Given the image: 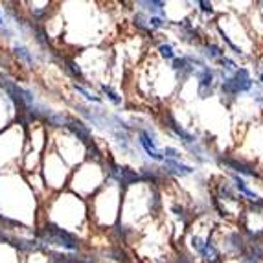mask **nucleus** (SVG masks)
Listing matches in <instances>:
<instances>
[{"label":"nucleus","mask_w":263,"mask_h":263,"mask_svg":"<svg viewBox=\"0 0 263 263\" xmlns=\"http://www.w3.org/2000/svg\"><path fill=\"white\" fill-rule=\"evenodd\" d=\"M254 83L256 81L250 76L249 68L247 66H239L232 76H228L223 81H219V90L228 100H236L239 94L250 92L254 88Z\"/></svg>","instance_id":"nucleus-1"},{"label":"nucleus","mask_w":263,"mask_h":263,"mask_svg":"<svg viewBox=\"0 0 263 263\" xmlns=\"http://www.w3.org/2000/svg\"><path fill=\"white\" fill-rule=\"evenodd\" d=\"M39 237L43 243H50V245L63 247L68 250H78L79 249V239L76 236H72L70 232L63 230L61 227H57L53 223L44 224V228L39 230Z\"/></svg>","instance_id":"nucleus-2"},{"label":"nucleus","mask_w":263,"mask_h":263,"mask_svg":"<svg viewBox=\"0 0 263 263\" xmlns=\"http://www.w3.org/2000/svg\"><path fill=\"white\" fill-rule=\"evenodd\" d=\"M215 164L224 170H228L230 173H236L239 177H250V179H258L261 177V171L256 170V166L245 158L234 157V155H215Z\"/></svg>","instance_id":"nucleus-3"},{"label":"nucleus","mask_w":263,"mask_h":263,"mask_svg":"<svg viewBox=\"0 0 263 263\" xmlns=\"http://www.w3.org/2000/svg\"><path fill=\"white\" fill-rule=\"evenodd\" d=\"M195 79H197V96L201 100H206L215 92V87L219 85L217 78H215V68H212L210 65L202 66L199 70H195Z\"/></svg>","instance_id":"nucleus-4"},{"label":"nucleus","mask_w":263,"mask_h":263,"mask_svg":"<svg viewBox=\"0 0 263 263\" xmlns=\"http://www.w3.org/2000/svg\"><path fill=\"white\" fill-rule=\"evenodd\" d=\"M162 123H164V127L167 129L170 133H173V135L179 138V142L182 145H193V144H197L199 142V138L193 133H190V131H186L182 125L179 123V120L175 118V114L171 112V110H166V112L162 114Z\"/></svg>","instance_id":"nucleus-5"},{"label":"nucleus","mask_w":263,"mask_h":263,"mask_svg":"<svg viewBox=\"0 0 263 263\" xmlns=\"http://www.w3.org/2000/svg\"><path fill=\"white\" fill-rule=\"evenodd\" d=\"M223 249L227 254H230L232 258H241L245 254L247 250V241L245 237H243L241 230H232V232H228L223 239Z\"/></svg>","instance_id":"nucleus-6"},{"label":"nucleus","mask_w":263,"mask_h":263,"mask_svg":"<svg viewBox=\"0 0 263 263\" xmlns=\"http://www.w3.org/2000/svg\"><path fill=\"white\" fill-rule=\"evenodd\" d=\"M109 173L118 184H122L123 188H127L131 184H136V182H140V173H136L133 171L131 167H125V166H118V164L109 162Z\"/></svg>","instance_id":"nucleus-7"},{"label":"nucleus","mask_w":263,"mask_h":263,"mask_svg":"<svg viewBox=\"0 0 263 263\" xmlns=\"http://www.w3.org/2000/svg\"><path fill=\"white\" fill-rule=\"evenodd\" d=\"M138 144L142 145V149L145 151V155L151 158V160H157V162H164V157L160 153V149L157 147V140H155V135L147 129H138Z\"/></svg>","instance_id":"nucleus-8"},{"label":"nucleus","mask_w":263,"mask_h":263,"mask_svg":"<svg viewBox=\"0 0 263 263\" xmlns=\"http://www.w3.org/2000/svg\"><path fill=\"white\" fill-rule=\"evenodd\" d=\"M214 197L219 202H234V204H243V202H245V199L234 190V186L230 184L227 179L219 180V184H217V188H215Z\"/></svg>","instance_id":"nucleus-9"},{"label":"nucleus","mask_w":263,"mask_h":263,"mask_svg":"<svg viewBox=\"0 0 263 263\" xmlns=\"http://www.w3.org/2000/svg\"><path fill=\"white\" fill-rule=\"evenodd\" d=\"M171 70L175 72V76H177V79H179L180 85L186 83V81H188V79L195 74V68H193L188 61H186L184 55L175 57V59L171 61Z\"/></svg>","instance_id":"nucleus-10"},{"label":"nucleus","mask_w":263,"mask_h":263,"mask_svg":"<svg viewBox=\"0 0 263 263\" xmlns=\"http://www.w3.org/2000/svg\"><path fill=\"white\" fill-rule=\"evenodd\" d=\"M199 48V55L204 59V61H210V63H215L219 61L221 57H224L227 53H224V48H221L219 44L212 43V41H204V43H201L197 46Z\"/></svg>","instance_id":"nucleus-11"},{"label":"nucleus","mask_w":263,"mask_h":263,"mask_svg":"<svg viewBox=\"0 0 263 263\" xmlns=\"http://www.w3.org/2000/svg\"><path fill=\"white\" fill-rule=\"evenodd\" d=\"M162 164H164V173H167V175L188 177V175H193V173H195V167L180 162V160H167V158H164Z\"/></svg>","instance_id":"nucleus-12"},{"label":"nucleus","mask_w":263,"mask_h":263,"mask_svg":"<svg viewBox=\"0 0 263 263\" xmlns=\"http://www.w3.org/2000/svg\"><path fill=\"white\" fill-rule=\"evenodd\" d=\"M136 6H140L142 11L149 13V17L166 18V2L162 0H138Z\"/></svg>","instance_id":"nucleus-13"},{"label":"nucleus","mask_w":263,"mask_h":263,"mask_svg":"<svg viewBox=\"0 0 263 263\" xmlns=\"http://www.w3.org/2000/svg\"><path fill=\"white\" fill-rule=\"evenodd\" d=\"M215 30H217V33H219L221 41H223V43H224V44H227L228 48L232 50V52H234V53H236V55H237V57H241V59H243V57H245V52H243V48H241V46H237V44H236V43H234V41H232V37L228 35L227 31H224V30H223V26H221L219 22H215Z\"/></svg>","instance_id":"nucleus-14"},{"label":"nucleus","mask_w":263,"mask_h":263,"mask_svg":"<svg viewBox=\"0 0 263 263\" xmlns=\"http://www.w3.org/2000/svg\"><path fill=\"white\" fill-rule=\"evenodd\" d=\"M13 52H15V55H17L22 63H26L28 66L35 65V57L31 55V52L26 48V46H22V44H13Z\"/></svg>","instance_id":"nucleus-15"},{"label":"nucleus","mask_w":263,"mask_h":263,"mask_svg":"<svg viewBox=\"0 0 263 263\" xmlns=\"http://www.w3.org/2000/svg\"><path fill=\"white\" fill-rule=\"evenodd\" d=\"M215 63H217V68H219V70H223L227 76H232L234 72H236L237 68H239V65H237V63L234 61L232 57H228V55L221 57L219 61H215Z\"/></svg>","instance_id":"nucleus-16"},{"label":"nucleus","mask_w":263,"mask_h":263,"mask_svg":"<svg viewBox=\"0 0 263 263\" xmlns=\"http://www.w3.org/2000/svg\"><path fill=\"white\" fill-rule=\"evenodd\" d=\"M31 30H33V33H35L37 43H39L41 46H43V48H46V50H50V52H53L52 46H50V39H48V35H46V31H44L41 26H37V24H31Z\"/></svg>","instance_id":"nucleus-17"},{"label":"nucleus","mask_w":263,"mask_h":263,"mask_svg":"<svg viewBox=\"0 0 263 263\" xmlns=\"http://www.w3.org/2000/svg\"><path fill=\"white\" fill-rule=\"evenodd\" d=\"M63 65H65V70L76 79H83V72L78 66V63L74 59H68V57H63Z\"/></svg>","instance_id":"nucleus-18"},{"label":"nucleus","mask_w":263,"mask_h":263,"mask_svg":"<svg viewBox=\"0 0 263 263\" xmlns=\"http://www.w3.org/2000/svg\"><path fill=\"white\" fill-rule=\"evenodd\" d=\"M74 88H76V92H79L81 96L85 98V100L90 101V103H98V105L101 103V98H100V96H96V94H92L90 90H88V88H85L83 85H78V83H76V85H74Z\"/></svg>","instance_id":"nucleus-19"},{"label":"nucleus","mask_w":263,"mask_h":263,"mask_svg":"<svg viewBox=\"0 0 263 263\" xmlns=\"http://www.w3.org/2000/svg\"><path fill=\"white\" fill-rule=\"evenodd\" d=\"M133 24H135L136 28L140 31H144V33H147V35H151L153 31L149 30V26H147V17H145L144 13H136L135 17H133Z\"/></svg>","instance_id":"nucleus-20"},{"label":"nucleus","mask_w":263,"mask_h":263,"mask_svg":"<svg viewBox=\"0 0 263 263\" xmlns=\"http://www.w3.org/2000/svg\"><path fill=\"white\" fill-rule=\"evenodd\" d=\"M158 53H160L166 61H173V59L177 57L175 48H173L170 43H160V44H158Z\"/></svg>","instance_id":"nucleus-21"},{"label":"nucleus","mask_w":263,"mask_h":263,"mask_svg":"<svg viewBox=\"0 0 263 263\" xmlns=\"http://www.w3.org/2000/svg\"><path fill=\"white\" fill-rule=\"evenodd\" d=\"M100 88H101V92L105 94L107 100H109L110 103H112V105H116V107L122 105V98H120L118 92H116V90H112V88H110L109 85H101Z\"/></svg>","instance_id":"nucleus-22"},{"label":"nucleus","mask_w":263,"mask_h":263,"mask_svg":"<svg viewBox=\"0 0 263 263\" xmlns=\"http://www.w3.org/2000/svg\"><path fill=\"white\" fill-rule=\"evenodd\" d=\"M204 237H201L199 234H193V236H190V249L195 252V254H201L202 249H204Z\"/></svg>","instance_id":"nucleus-23"},{"label":"nucleus","mask_w":263,"mask_h":263,"mask_svg":"<svg viewBox=\"0 0 263 263\" xmlns=\"http://www.w3.org/2000/svg\"><path fill=\"white\" fill-rule=\"evenodd\" d=\"M195 6H199V11H201L202 15H208V17H214L215 15V8L212 2H208V0H197L195 2Z\"/></svg>","instance_id":"nucleus-24"},{"label":"nucleus","mask_w":263,"mask_h":263,"mask_svg":"<svg viewBox=\"0 0 263 263\" xmlns=\"http://www.w3.org/2000/svg\"><path fill=\"white\" fill-rule=\"evenodd\" d=\"M171 212H173V214H175L184 224L190 223V214H188V210H186L184 206H180V204H171Z\"/></svg>","instance_id":"nucleus-25"},{"label":"nucleus","mask_w":263,"mask_h":263,"mask_svg":"<svg viewBox=\"0 0 263 263\" xmlns=\"http://www.w3.org/2000/svg\"><path fill=\"white\" fill-rule=\"evenodd\" d=\"M167 22L166 18H160V17H147V26H149V30H162L164 26H166Z\"/></svg>","instance_id":"nucleus-26"},{"label":"nucleus","mask_w":263,"mask_h":263,"mask_svg":"<svg viewBox=\"0 0 263 263\" xmlns=\"http://www.w3.org/2000/svg\"><path fill=\"white\" fill-rule=\"evenodd\" d=\"M160 153L167 160H180V157H182V153L179 149H175V147H164V149H160Z\"/></svg>","instance_id":"nucleus-27"},{"label":"nucleus","mask_w":263,"mask_h":263,"mask_svg":"<svg viewBox=\"0 0 263 263\" xmlns=\"http://www.w3.org/2000/svg\"><path fill=\"white\" fill-rule=\"evenodd\" d=\"M239 261L241 263H263V259H259V258H256V256H252L249 252V250H245V254L239 258Z\"/></svg>","instance_id":"nucleus-28"},{"label":"nucleus","mask_w":263,"mask_h":263,"mask_svg":"<svg viewBox=\"0 0 263 263\" xmlns=\"http://www.w3.org/2000/svg\"><path fill=\"white\" fill-rule=\"evenodd\" d=\"M53 259H55V263H74V259L70 258V256H65V254H57V252H52Z\"/></svg>","instance_id":"nucleus-29"},{"label":"nucleus","mask_w":263,"mask_h":263,"mask_svg":"<svg viewBox=\"0 0 263 263\" xmlns=\"http://www.w3.org/2000/svg\"><path fill=\"white\" fill-rule=\"evenodd\" d=\"M6 26H8V22L4 21V17H2V13H0V30L4 31V33H6V35H8V37H11V31H9Z\"/></svg>","instance_id":"nucleus-30"},{"label":"nucleus","mask_w":263,"mask_h":263,"mask_svg":"<svg viewBox=\"0 0 263 263\" xmlns=\"http://www.w3.org/2000/svg\"><path fill=\"white\" fill-rule=\"evenodd\" d=\"M259 180H261V182H263V173H261V177H259Z\"/></svg>","instance_id":"nucleus-31"}]
</instances>
